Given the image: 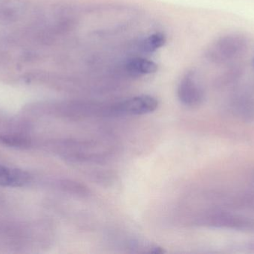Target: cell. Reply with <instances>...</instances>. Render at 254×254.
<instances>
[{
	"mask_svg": "<svg viewBox=\"0 0 254 254\" xmlns=\"http://www.w3.org/2000/svg\"><path fill=\"white\" fill-rule=\"evenodd\" d=\"M247 47L243 36L231 34L219 39L206 52L209 61L222 64L241 55Z\"/></svg>",
	"mask_w": 254,
	"mask_h": 254,
	"instance_id": "1",
	"label": "cell"
},
{
	"mask_svg": "<svg viewBox=\"0 0 254 254\" xmlns=\"http://www.w3.org/2000/svg\"><path fill=\"white\" fill-rule=\"evenodd\" d=\"M158 101L149 95H137L107 106L110 116H137L152 113L158 108Z\"/></svg>",
	"mask_w": 254,
	"mask_h": 254,
	"instance_id": "2",
	"label": "cell"
},
{
	"mask_svg": "<svg viewBox=\"0 0 254 254\" xmlns=\"http://www.w3.org/2000/svg\"><path fill=\"white\" fill-rule=\"evenodd\" d=\"M178 97L182 104L189 107L201 104L204 98V91L195 72H188L182 78L178 86Z\"/></svg>",
	"mask_w": 254,
	"mask_h": 254,
	"instance_id": "3",
	"label": "cell"
},
{
	"mask_svg": "<svg viewBox=\"0 0 254 254\" xmlns=\"http://www.w3.org/2000/svg\"><path fill=\"white\" fill-rule=\"evenodd\" d=\"M205 224L216 228L244 229L250 226L251 222L243 218L237 217L225 213H216L204 219Z\"/></svg>",
	"mask_w": 254,
	"mask_h": 254,
	"instance_id": "4",
	"label": "cell"
},
{
	"mask_svg": "<svg viewBox=\"0 0 254 254\" xmlns=\"http://www.w3.org/2000/svg\"><path fill=\"white\" fill-rule=\"evenodd\" d=\"M125 73L131 77H140L153 74L158 70V65L150 60L134 58L128 60L124 66Z\"/></svg>",
	"mask_w": 254,
	"mask_h": 254,
	"instance_id": "5",
	"label": "cell"
},
{
	"mask_svg": "<svg viewBox=\"0 0 254 254\" xmlns=\"http://www.w3.org/2000/svg\"><path fill=\"white\" fill-rule=\"evenodd\" d=\"M28 173L17 169L9 168L0 165V185L19 187L29 182Z\"/></svg>",
	"mask_w": 254,
	"mask_h": 254,
	"instance_id": "6",
	"label": "cell"
},
{
	"mask_svg": "<svg viewBox=\"0 0 254 254\" xmlns=\"http://www.w3.org/2000/svg\"><path fill=\"white\" fill-rule=\"evenodd\" d=\"M166 37L162 33H154L142 40L140 50L145 53H153L166 43Z\"/></svg>",
	"mask_w": 254,
	"mask_h": 254,
	"instance_id": "7",
	"label": "cell"
},
{
	"mask_svg": "<svg viewBox=\"0 0 254 254\" xmlns=\"http://www.w3.org/2000/svg\"><path fill=\"white\" fill-rule=\"evenodd\" d=\"M242 71L240 68H233L229 71L226 72L222 77L219 78V83L222 85L231 83L234 82L236 79H238L241 76Z\"/></svg>",
	"mask_w": 254,
	"mask_h": 254,
	"instance_id": "8",
	"label": "cell"
}]
</instances>
